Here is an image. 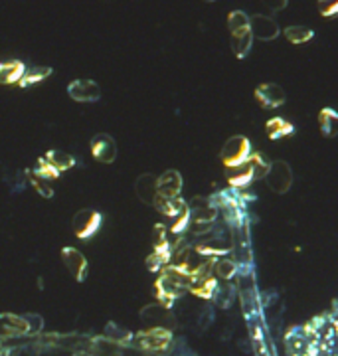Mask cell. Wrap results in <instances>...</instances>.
Segmentation results:
<instances>
[{
    "label": "cell",
    "instance_id": "obj_1",
    "mask_svg": "<svg viewBox=\"0 0 338 356\" xmlns=\"http://www.w3.org/2000/svg\"><path fill=\"white\" fill-rule=\"evenodd\" d=\"M228 28H230L231 50L238 60H244L251 52V46L256 40L249 24V14H245L244 10H231L228 16Z\"/></svg>",
    "mask_w": 338,
    "mask_h": 356
},
{
    "label": "cell",
    "instance_id": "obj_2",
    "mask_svg": "<svg viewBox=\"0 0 338 356\" xmlns=\"http://www.w3.org/2000/svg\"><path fill=\"white\" fill-rule=\"evenodd\" d=\"M251 152H254V147H251L249 139L245 135H233L224 143V147L220 151V161L226 168H233V166L247 163Z\"/></svg>",
    "mask_w": 338,
    "mask_h": 356
},
{
    "label": "cell",
    "instance_id": "obj_3",
    "mask_svg": "<svg viewBox=\"0 0 338 356\" xmlns=\"http://www.w3.org/2000/svg\"><path fill=\"white\" fill-rule=\"evenodd\" d=\"M263 180L269 186L271 192L287 194V192L291 190V186H293V170H291V166L287 165L285 161H275V163H271L269 172H267V177L263 178Z\"/></svg>",
    "mask_w": 338,
    "mask_h": 356
},
{
    "label": "cell",
    "instance_id": "obj_4",
    "mask_svg": "<svg viewBox=\"0 0 338 356\" xmlns=\"http://www.w3.org/2000/svg\"><path fill=\"white\" fill-rule=\"evenodd\" d=\"M101 222H103V216L97 212V210H91V208H85V210H80L73 218H71V230L78 238L82 240H87L91 238L99 228H101Z\"/></svg>",
    "mask_w": 338,
    "mask_h": 356
},
{
    "label": "cell",
    "instance_id": "obj_5",
    "mask_svg": "<svg viewBox=\"0 0 338 356\" xmlns=\"http://www.w3.org/2000/svg\"><path fill=\"white\" fill-rule=\"evenodd\" d=\"M254 96L261 109H279L287 101L283 87L277 83H261L259 87H256Z\"/></svg>",
    "mask_w": 338,
    "mask_h": 356
},
{
    "label": "cell",
    "instance_id": "obj_6",
    "mask_svg": "<svg viewBox=\"0 0 338 356\" xmlns=\"http://www.w3.org/2000/svg\"><path fill=\"white\" fill-rule=\"evenodd\" d=\"M190 214H192V224H214L217 218L220 208L214 204L212 198H202L196 196L188 202Z\"/></svg>",
    "mask_w": 338,
    "mask_h": 356
},
{
    "label": "cell",
    "instance_id": "obj_7",
    "mask_svg": "<svg viewBox=\"0 0 338 356\" xmlns=\"http://www.w3.org/2000/svg\"><path fill=\"white\" fill-rule=\"evenodd\" d=\"M68 96L80 103H95L101 99V87L94 80H75L68 85Z\"/></svg>",
    "mask_w": 338,
    "mask_h": 356
},
{
    "label": "cell",
    "instance_id": "obj_8",
    "mask_svg": "<svg viewBox=\"0 0 338 356\" xmlns=\"http://www.w3.org/2000/svg\"><path fill=\"white\" fill-rule=\"evenodd\" d=\"M249 24H251L254 38L261 42L275 40L281 34V30H279L277 22H275V18H271L267 14H254V16H249Z\"/></svg>",
    "mask_w": 338,
    "mask_h": 356
},
{
    "label": "cell",
    "instance_id": "obj_9",
    "mask_svg": "<svg viewBox=\"0 0 338 356\" xmlns=\"http://www.w3.org/2000/svg\"><path fill=\"white\" fill-rule=\"evenodd\" d=\"M91 152H94V157L99 161V163H103V165H111V163H115V159H117V143H115V139L107 135V133H99V135H95L94 141H91Z\"/></svg>",
    "mask_w": 338,
    "mask_h": 356
},
{
    "label": "cell",
    "instance_id": "obj_10",
    "mask_svg": "<svg viewBox=\"0 0 338 356\" xmlns=\"http://www.w3.org/2000/svg\"><path fill=\"white\" fill-rule=\"evenodd\" d=\"M135 194L143 204L154 206L159 198V177L145 172L135 180Z\"/></svg>",
    "mask_w": 338,
    "mask_h": 356
},
{
    "label": "cell",
    "instance_id": "obj_11",
    "mask_svg": "<svg viewBox=\"0 0 338 356\" xmlns=\"http://www.w3.org/2000/svg\"><path fill=\"white\" fill-rule=\"evenodd\" d=\"M62 261H64L66 269L71 274L73 279H78V281L85 279V275H87V260L83 258V253L80 249H75V247L62 249Z\"/></svg>",
    "mask_w": 338,
    "mask_h": 356
},
{
    "label": "cell",
    "instance_id": "obj_12",
    "mask_svg": "<svg viewBox=\"0 0 338 356\" xmlns=\"http://www.w3.org/2000/svg\"><path fill=\"white\" fill-rule=\"evenodd\" d=\"M226 180L233 190H245L254 180H256V172L254 166L247 161L244 165L233 166V168H226Z\"/></svg>",
    "mask_w": 338,
    "mask_h": 356
},
{
    "label": "cell",
    "instance_id": "obj_13",
    "mask_svg": "<svg viewBox=\"0 0 338 356\" xmlns=\"http://www.w3.org/2000/svg\"><path fill=\"white\" fill-rule=\"evenodd\" d=\"M139 343L145 350H152V353L164 350L170 344V332L163 327H152L139 337Z\"/></svg>",
    "mask_w": 338,
    "mask_h": 356
},
{
    "label": "cell",
    "instance_id": "obj_14",
    "mask_svg": "<svg viewBox=\"0 0 338 356\" xmlns=\"http://www.w3.org/2000/svg\"><path fill=\"white\" fill-rule=\"evenodd\" d=\"M182 175L178 170H166L159 177V196L163 198H178L182 194Z\"/></svg>",
    "mask_w": 338,
    "mask_h": 356
},
{
    "label": "cell",
    "instance_id": "obj_15",
    "mask_svg": "<svg viewBox=\"0 0 338 356\" xmlns=\"http://www.w3.org/2000/svg\"><path fill=\"white\" fill-rule=\"evenodd\" d=\"M75 165V159L66 151H60V149H54L46 154V163H42L44 168H48L52 175H60V172H66L71 166Z\"/></svg>",
    "mask_w": 338,
    "mask_h": 356
},
{
    "label": "cell",
    "instance_id": "obj_16",
    "mask_svg": "<svg viewBox=\"0 0 338 356\" xmlns=\"http://www.w3.org/2000/svg\"><path fill=\"white\" fill-rule=\"evenodd\" d=\"M265 133H267V137L271 141H281V139L295 135V125L291 123V121H287L285 117L275 115V117H271L269 121L265 123Z\"/></svg>",
    "mask_w": 338,
    "mask_h": 356
},
{
    "label": "cell",
    "instance_id": "obj_17",
    "mask_svg": "<svg viewBox=\"0 0 338 356\" xmlns=\"http://www.w3.org/2000/svg\"><path fill=\"white\" fill-rule=\"evenodd\" d=\"M154 208L163 214L164 218L175 220L178 218L182 212L188 210V204L182 200V196H178V198H163V196H159L157 202H154Z\"/></svg>",
    "mask_w": 338,
    "mask_h": 356
},
{
    "label": "cell",
    "instance_id": "obj_18",
    "mask_svg": "<svg viewBox=\"0 0 338 356\" xmlns=\"http://www.w3.org/2000/svg\"><path fill=\"white\" fill-rule=\"evenodd\" d=\"M26 66L20 60H8L0 64V83L2 85H10V83H20L24 78Z\"/></svg>",
    "mask_w": 338,
    "mask_h": 356
},
{
    "label": "cell",
    "instance_id": "obj_19",
    "mask_svg": "<svg viewBox=\"0 0 338 356\" xmlns=\"http://www.w3.org/2000/svg\"><path fill=\"white\" fill-rule=\"evenodd\" d=\"M141 317L147 321V323H152L154 327H163L166 325V321H175V317L170 313V309L166 305H149L141 311Z\"/></svg>",
    "mask_w": 338,
    "mask_h": 356
},
{
    "label": "cell",
    "instance_id": "obj_20",
    "mask_svg": "<svg viewBox=\"0 0 338 356\" xmlns=\"http://www.w3.org/2000/svg\"><path fill=\"white\" fill-rule=\"evenodd\" d=\"M319 127H321L323 137H338V111L332 107H323L319 111Z\"/></svg>",
    "mask_w": 338,
    "mask_h": 356
},
{
    "label": "cell",
    "instance_id": "obj_21",
    "mask_svg": "<svg viewBox=\"0 0 338 356\" xmlns=\"http://www.w3.org/2000/svg\"><path fill=\"white\" fill-rule=\"evenodd\" d=\"M196 253H200L202 258H208V260H216V258H222L228 253V246L222 242V240H204L198 246L194 247Z\"/></svg>",
    "mask_w": 338,
    "mask_h": 356
},
{
    "label": "cell",
    "instance_id": "obj_22",
    "mask_svg": "<svg viewBox=\"0 0 338 356\" xmlns=\"http://www.w3.org/2000/svg\"><path fill=\"white\" fill-rule=\"evenodd\" d=\"M0 327L6 330L8 335H28V323L24 317L12 315V313H4L0 315Z\"/></svg>",
    "mask_w": 338,
    "mask_h": 356
},
{
    "label": "cell",
    "instance_id": "obj_23",
    "mask_svg": "<svg viewBox=\"0 0 338 356\" xmlns=\"http://www.w3.org/2000/svg\"><path fill=\"white\" fill-rule=\"evenodd\" d=\"M285 38L291 44H307L314 38V30L307 26H287L283 30Z\"/></svg>",
    "mask_w": 338,
    "mask_h": 356
},
{
    "label": "cell",
    "instance_id": "obj_24",
    "mask_svg": "<svg viewBox=\"0 0 338 356\" xmlns=\"http://www.w3.org/2000/svg\"><path fill=\"white\" fill-rule=\"evenodd\" d=\"M214 274L220 279H224V281H230L238 274V263L231 258H222V260H217L214 263Z\"/></svg>",
    "mask_w": 338,
    "mask_h": 356
},
{
    "label": "cell",
    "instance_id": "obj_25",
    "mask_svg": "<svg viewBox=\"0 0 338 356\" xmlns=\"http://www.w3.org/2000/svg\"><path fill=\"white\" fill-rule=\"evenodd\" d=\"M50 73H52V68H46V66H34V68H26V71H24V78L20 80V85H22V87L34 85V83L46 80Z\"/></svg>",
    "mask_w": 338,
    "mask_h": 356
},
{
    "label": "cell",
    "instance_id": "obj_26",
    "mask_svg": "<svg viewBox=\"0 0 338 356\" xmlns=\"http://www.w3.org/2000/svg\"><path fill=\"white\" fill-rule=\"evenodd\" d=\"M94 356H119V344L109 341L107 337H99L94 341Z\"/></svg>",
    "mask_w": 338,
    "mask_h": 356
},
{
    "label": "cell",
    "instance_id": "obj_27",
    "mask_svg": "<svg viewBox=\"0 0 338 356\" xmlns=\"http://www.w3.org/2000/svg\"><path fill=\"white\" fill-rule=\"evenodd\" d=\"M235 301V287L233 285H220L214 295V303L220 309H230Z\"/></svg>",
    "mask_w": 338,
    "mask_h": 356
},
{
    "label": "cell",
    "instance_id": "obj_28",
    "mask_svg": "<svg viewBox=\"0 0 338 356\" xmlns=\"http://www.w3.org/2000/svg\"><path fill=\"white\" fill-rule=\"evenodd\" d=\"M249 163L254 166V172H256V178H265L271 168V161L263 154V152H251L249 157Z\"/></svg>",
    "mask_w": 338,
    "mask_h": 356
},
{
    "label": "cell",
    "instance_id": "obj_29",
    "mask_svg": "<svg viewBox=\"0 0 338 356\" xmlns=\"http://www.w3.org/2000/svg\"><path fill=\"white\" fill-rule=\"evenodd\" d=\"M105 337H107L109 341H113V343L117 344L129 343L133 339V335L129 330L123 329V327H119L117 323H109L107 327H105Z\"/></svg>",
    "mask_w": 338,
    "mask_h": 356
},
{
    "label": "cell",
    "instance_id": "obj_30",
    "mask_svg": "<svg viewBox=\"0 0 338 356\" xmlns=\"http://www.w3.org/2000/svg\"><path fill=\"white\" fill-rule=\"evenodd\" d=\"M317 8L323 18L338 16V0H317Z\"/></svg>",
    "mask_w": 338,
    "mask_h": 356
},
{
    "label": "cell",
    "instance_id": "obj_31",
    "mask_svg": "<svg viewBox=\"0 0 338 356\" xmlns=\"http://www.w3.org/2000/svg\"><path fill=\"white\" fill-rule=\"evenodd\" d=\"M214 323V307L212 305H206L202 309V313L198 317V329L208 330Z\"/></svg>",
    "mask_w": 338,
    "mask_h": 356
},
{
    "label": "cell",
    "instance_id": "obj_32",
    "mask_svg": "<svg viewBox=\"0 0 338 356\" xmlns=\"http://www.w3.org/2000/svg\"><path fill=\"white\" fill-rule=\"evenodd\" d=\"M28 323V330H30V335L32 332H38V330L44 327V323H42V317L40 315H24Z\"/></svg>",
    "mask_w": 338,
    "mask_h": 356
},
{
    "label": "cell",
    "instance_id": "obj_33",
    "mask_svg": "<svg viewBox=\"0 0 338 356\" xmlns=\"http://www.w3.org/2000/svg\"><path fill=\"white\" fill-rule=\"evenodd\" d=\"M261 2L269 8L271 12H281L289 4V0H261Z\"/></svg>",
    "mask_w": 338,
    "mask_h": 356
},
{
    "label": "cell",
    "instance_id": "obj_34",
    "mask_svg": "<svg viewBox=\"0 0 338 356\" xmlns=\"http://www.w3.org/2000/svg\"><path fill=\"white\" fill-rule=\"evenodd\" d=\"M71 356H94L91 353H85V350H80V353H73Z\"/></svg>",
    "mask_w": 338,
    "mask_h": 356
},
{
    "label": "cell",
    "instance_id": "obj_35",
    "mask_svg": "<svg viewBox=\"0 0 338 356\" xmlns=\"http://www.w3.org/2000/svg\"><path fill=\"white\" fill-rule=\"evenodd\" d=\"M204 2H216V0H204Z\"/></svg>",
    "mask_w": 338,
    "mask_h": 356
}]
</instances>
